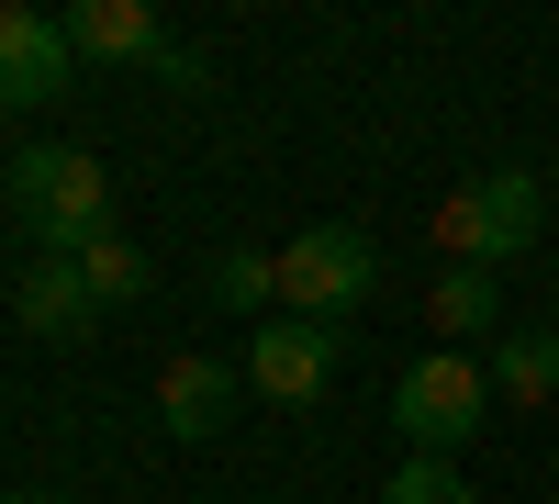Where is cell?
<instances>
[{
    "label": "cell",
    "instance_id": "obj_3",
    "mask_svg": "<svg viewBox=\"0 0 559 504\" xmlns=\"http://www.w3.org/2000/svg\"><path fill=\"white\" fill-rule=\"evenodd\" d=\"M392 426L414 460H459L481 426H492V371L471 348H437V359H414V371L392 382Z\"/></svg>",
    "mask_w": 559,
    "mask_h": 504
},
{
    "label": "cell",
    "instance_id": "obj_9",
    "mask_svg": "<svg viewBox=\"0 0 559 504\" xmlns=\"http://www.w3.org/2000/svg\"><path fill=\"white\" fill-rule=\"evenodd\" d=\"M12 314H23L34 337H90V314H102V303H90L79 258H34V269H23V292H12Z\"/></svg>",
    "mask_w": 559,
    "mask_h": 504
},
{
    "label": "cell",
    "instance_id": "obj_12",
    "mask_svg": "<svg viewBox=\"0 0 559 504\" xmlns=\"http://www.w3.org/2000/svg\"><path fill=\"white\" fill-rule=\"evenodd\" d=\"M213 303H224V314H269V303H280V258H269V247H224V258H213Z\"/></svg>",
    "mask_w": 559,
    "mask_h": 504
},
{
    "label": "cell",
    "instance_id": "obj_4",
    "mask_svg": "<svg viewBox=\"0 0 559 504\" xmlns=\"http://www.w3.org/2000/svg\"><path fill=\"white\" fill-rule=\"evenodd\" d=\"M381 292V247L358 236V224H302L292 247H280V314H302V326H336Z\"/></svg>",
    "mask_w": 559,
    "mask_h": 504
},
{
    "label": "cell",
    "instance_id": "obj_13",
    "mask_svg": "<svg viewBox=\"0 0 559 504\" xmlns=\"http://www.w3.org/2000/svg\"><path fill=\"white\" fill-rule=\"evenodd\" d=\"M79 281H90V303H146L157 269H146V247H134V236H102V247L79 258Z\"/></svg>",
    "mask_w": 559,
    "mask_h": 504
},
{
    "label": "cell",
    "instance_id": "obj_2",
    "mask_svg": "<svg viewBox=\"0 0 559 504\" xmlns=\"http://www.w3.org/2000/svg\"><path fill=\"white\" fill-rule=\"evenodd\" d=\"M537 213H548V168H481L437 202V247L448 269H503L537 247Z\"/></svg>",
    "mask_w": 559,
    "mask_h": 504
},
{
    "label": "cell",
    "instance_id": "obj_10",
    "mask_svg": "<svg viewBox=\"0 0 559 504\" xmlns=\"http://www.w3.org/2000/svg\"><path fill=\"white\" fill-rule=\"evenodd\" d=\"M426 314H437V337H448V348H471V337H503V269H437Z\"/></svg>",
    "mask_w": 559,
    "mask_h": 504
},
{
    "label": "cell",
    "instance_id": "obj_16",
    "mask_svg": "<svg viewBox=\"0 0 559 504\" xmlns=\"http://www.w3.org/2000/svg\"><path fill=\"white\" fill-rule=\"evenodd\" d=\"M548 292H559V269H548Z\"/></svg>",
    "mask_w": 559,
    "mask_h": 504
},
{
    "label": "cell",
    "instance_id": "obj_5",
    "mask_svg": "<svg viewBox=\"0 0 559 504\" xmlns=\"http://www.w3.org/2000/svg\"><path fill=\"white\" fill-rule=\"evenodd\" d=\"M68 68H79L68 23L34 12V0H0V113H45L68 90Z\"/></svg>",
    "mask_w": 559,
    "mask_h": 504
},
{
    "label": "cell",
    "instance_id": "obj_14",
    "mask_svg": "<svg viewBox=\"0 0 559 504\" xmlns=\"http://www.w3.org/2000/svg\"><path fill=\"white\" fill-rule=\"evenodd\" d=\"M381 504H471V482H459V460H414L403 448V471H392Z\"/></svg>",
    "mask_w": 559,
    "mask_h": 504
},
{
    "label": "cell",
    "instance_id": "obj_15",
    "mask_svg": "<svg viewBox=\"0 0 559 504\" xmlns=\"http://www.w3.org/2000/svg\"><path fill=\"white\" fill-rule=\"evenodd\" d=\"M548 191H559V157H548Z\"/></svg>",
    "mask_w": 559,
    "mask_h": 504
},
{
    "label": "cell",
    "instance_id": "obj_7",
    "mask_svg": "<svg viewBox=\"0 0 559 504\" xmlns=\"http://www.w3.org/2000/svg\"><path fill=\"white\" fill-rule=\"evenodd\" d=\"M236 392H247V371H224V359H168V371H157V426L179 448H202V437H224Z\"/></svg>",
    "mask_w": 559,
    "mask_h": 504
},
{
    "label": "cell",
    "instance_id": "obj_11",
    "mask_svg": "<svg viewBox=\"0 0 559 504\" xmlns=\"http://www.w3.org/2000/svg\"><path fill=\"white\" fill-rule=\"evenodd\" d=\"M492 403H559V326L492 337Z\"/></svg>",
    "mask_w": 559,
    "mask_h": 504
},
{
    "label": "cell",
    "instance_id": "obj_1",
    "mask_svg": "<svg viewBox=\"0 0 559 504\" xmlns=\"http://www.w3.org/2000/svg\"><path fill=\"white\" fill-rule=\"evenodd\" d=\"M12 213L34 224V258H90L112 236V168L90 146H23L12 157Z\"/></svg>",
    "mask_w": 559,
    "mask_h": 504
},
{
    "label": "cell",
    "instance_id": "obj_17",
    "mask_svg": "<svg viewBox=\"0 0 559 504\" xmlns=\"http://www.w3.org/2000/svg\"><path fill=\"white\" fill-rule=\"evenodd\" d=\"M23 504H45V493H23Z\"/></svg>",
    "mask_w": 559,
    "mask_h": 504
},
{
    "label": "cell",
    "instance_id": "obj_6",
    "mask_svg": "<svg viewBox=\"0 0 559 504\" xmlns=\"http://www.w3.org/2000/svg\"><path fill=\"white\" fill-rule=\"evenodd\" d=\"M324 382H336V326L269 314L258 348H247V392H269V403H324Z\"/></svg>",
    "mask_w": 559,
    "mask_h": 504
},
{
    "label": "cell",
    "instance_id": "obj_8",
    "mask_svg": "<svg viewBox=\"0 0 559 504\" xmlns=\"http://www.w3.org/2000/svg\"><path fill=\"white\" fill-rule=\"evenodd\" d=\"M79 57H112V68H157L168 57V23L146 12V0H79V12H57Z\"/></svg>",
    "mask_w": 559,
    "mask_h": 504
}]
</instances>
